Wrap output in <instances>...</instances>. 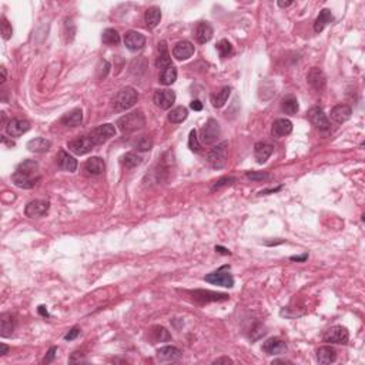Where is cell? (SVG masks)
<instances>
[{
    "label": "cell",
    "instance_id": "ee69618b",
    "mask_svg": "<svg viewBox=\"0 0 365 365\" xmlns=\"http://www.w3.org/2000/svg\"><path fill=\"white\" fill-rule=\"evenodd\" d=\"M189 147L191 151H196L199 153L201 150V144L199 141V137H197V132L196 130H191L189 135Z\"/></svg>",
    "mask_w": 365,
    "mask_h": 365
},
{
    "label": "cell",
    "instance_id": "6f0895ef",
    "mask_svg": "<svg viewBox=\"0 0 365 365\" xmlns=\"http://www.w3.org/2000/svg\"><path fill=\"white\" fill-rule=\"evenodd\" d=\"M291 4H293V1H278V6L280 7H288Z\"/></svg>",
    "mask_w": 365,
    "mask_h": 365
},
{
    "label": "cell",
    "instance_id": "f907efd6",
    "mask_svg": "<svg viewBox=\"0 0 365 365\" xmlns=\"http://www.w3.org/2000/svg\"><path fill=\"white\" fill-rule=\"evenodd\" d=\"M191 108L193 110H196V111H200V110H203V104H201V101L200 100H194V101H191Z\"/></svg>",
    "mask_w": 365,
    "mask_h": 365
},
{
    "label": "cell",
    "instance_id": "f35d334b",
    "mask_svg": "<svg viewBox=\"0 0 365 365\" xmlns=\"http://www.w3.org/2000/svg\"><path fill=\"white\" fill-rule=\"evenodd\" d=\"M140 163H141V157L137 156L135 153H127L122 157L123 167H126V168H134Z\"/></svg>",
    "mask_w": 365,
    "mask_h": 365
},
{
    "label": "cell",
    "instance_id": "603a6c76",
    "mask_svg": "<svg viewBox=\"0 0 365 365\" xmlns=\"http://www.w3.org/2000/svg\"><path fill=\"white\" fill-rule=\"evenodd\" d=\"M213 34H214V30H213V27L210 23H207V22H200L199 23V26L196 29V39L199 43H207V41L211 40V37H213Z\"/></svg>",
    "mask_w": 365,
    "mask_h": 365
},
{
    "label": "cell",
    "instance_id": "e0dca14e",
    "mask_svg": "<svg viewBox=\"0 0 365 365\" xmlns=\"http://www.w3.org/2000/svg\"><path fill=\"white\" fill-rule=\"evenodd\" d=\"M194 46L193 43L189 40H181L177 43L173 49V56L176 57L177 60H187L190 59L193 54H194Z\"/></svg>",
    "mask_w": 365,
    "mask_h": 365
},
{
    "label": "cell",
    "instance_id": "681fc988",
    "mask_svg": "<svg viewBox=\"0 0 365 365\" xmlns=\"http://www.w3.org/2000/svg\"><path fill=\"white\" fill-rule=\"evenodd\" d=\"M213 364H232V360H230L229 357H221V358H217Z\"/></svg>",
    "mask_w": 365,
    "mask_h": 365
},
{
    "label": "cell",
    "instance_id": "ba28073f",
    "mask_svg": "<svg viewBox=\"0 0 365 365\" xmlns=\"http://www.w3.org/2000/svg\"><path fill=\"white\" fill-rule=\"evenodd\" d=\"M308 119L312 123V126H315L318 130L321 132H327L331 129V123L328 120L327 114L324 113V110L320 107H312L308 111Z\"/></svg>",
    "mask_w": 365,
    "mask_h": 365
},
{
    "label": "cell",
    "instance_id": "4316f807",
    "mask_svg": "<svg viewBox=\"0 0 365 365\" xmlns=\"http://www.w3.org/2000/svg\"><path fill=\"white\" fill-rule=\"evenodd\" d=\"M81 122H83V111L80 108H74V110L68 111L67 114H65L60 119V123L67 126V127H77V126H80Z\"/></svg>",
    "mask_w": 365,
    "mask_h": 365
},
{
    "label": "cell",
    "instance_id": "836d02e7",
    "mask_svg": "<svg viewBox=\"0 0 365 365\" xmlns=\"http://www.w3.org/2000/svg\"><path fill=\"white\" fill-rule=\"evenodd\" d=\"M281 108H283V111H284L285 114H290V116L297 114L298 108H299L297 97H294L293 95L285 96L284 99L281 100Z\"/></svg>",
    "mask_w": 365,
    "mask_h": 365
},
{
    "label": "cell",
    "instance_id": "d6986e66",
    "mask_svg": "<svg viewBox=\"0 0 365 365\" xmlns=\"http://www.w3.org/2000/svg\"><path fill=\"white\" fill-rule=\"evenodd\" d=\"M263 351L267 352L268 355H281L287 352V344L280 338H270L264 342Z\"/></svg>",
    "mask_w": 365,
    "mask_h": 365
},
{
    "label": "cell",
    "instance_id": "7c38bea8",
    "mask_svg": "<svg viewBox=\"0 0 365 365\" xmlns=\"http://www.w3.org/2000/svg\"><path fill=\"white\" fill-rule=\"evenodd\" d=\"M307 81L310 83V86H311L312 89L317 90V92H323L325 89V86H327V77H325L324 71L318 67H312L308 71Z\"/></svg>",
    "mask_w": 365,
    "mask_h": 365
},
{
    "label": "cell",
    "instance_id": "484cf974",
    "mask_svg": "<svg viewBox=\"0 0 365 365\" xmlns=\"http://www.w3.org/2000/svg\"><path fill=\"white\" fill-rule=\"evenodd\" d=\"M272 151H274V147L268 143H257L254 146V156H256V160L260 164L267 162L270 159L271 154H272Z\"/></svg>",
    "mask_w": 365,
    "mask_h": 365
},
{
    "label": "cell",
    "instance_id": "c3c4849f",
    "mask_svg": "<svg viewBox=\"0 0 365 365\" xmlns=\"http://www.w3.org/2000/svg\"><path fill=\"white\" fill-rule=\"evenodd\" d=\"M56 351H57V348L56 347H52L49 352H47V355H46V358L43 360V363L44 364H49V363H52L54 360V357H56Z\"/></svg>",
    "mask_w": 365,
    "mask_h": 365
},
{
    "label": "cell",
    "instance_id": "11a10c76",
    "mask_svg": "<svg viewBox=\"0 0 365 365\" xmlns=\"http://www.w3.org/2000/svg\"><path fill=\"white\" fill-rule=\"evenodd\" d=\"M274 364H291V361H288V360H275V361H272V365Z\"/></svg>",
    "mask_w": 365,
    "mask_h": 365
},
{
    "label": "cell",
    "instance_id": "4dcf8cb0",
    "mask_svg": "<svg viewBox=\"0 0 365 365\" xmlns=\"http://www.w3.org/2000/svg\"><path fill=\"white\" fill-rule=\"evenodd\" d=\"M50 147H52V143L43 137H36L27 143V149L30 151H34V153H46L50 150Z\"/></svg>",
    "mask_w": 365,
    "mask_h": 365
},
{
    "label": "cell",
    "instance_id": "3957f363",
    "mask_svg": "<svg viewBox=\"0 0 365 365\" xmlns=\"http://www.w3.org/2000/svg\"><path fill=\"white\" fill-rule=\"evenodd\" d=\"M204 280L210 284L220 285V287H227V288L234 287V278L230 274V265H223L217 271L207 274Z\"/></svg>",
    "mask_w": 365,
    "mask_h": 365
},
{
    "label": "cell",
    "instance_id": "8992f818",
    "mask_svg": "<svg viewBox=\"0 0 365 365\" xmlns=\"http://www.w3.org/2000/svg\"><path fill=\"white\" fill-rule=\"evenodd\" d=\"M114 135H116V127L113 124H103V126L96 127L95 130H92V133L89 134V137L95 143V146H99V144L106 143L107 140H110Z\"/></svg>",
    "mask_w": 365,
    "mask_h": 365
},
{
    "label": "cell",
    "instance_id": "db71d44e",
    "mask_svg": "<svg viewBox=\"0 0 365 365\" xmlns=\"http://www.w3.org/2000/svg\"><path fill=\"white\" fill-rule=\"evenodd\" d=\"M216 251H220L221 254H226V256H230V254H231L229 250H226V248H223V247H220V245H218V247H216Z\"/></svg>",
    "mask_w": 365,
    "mask_h": 365
},
{
    "label": "cell",
    "instance_id": "83f0119b",
    "mask_svg": "<svg viewBox=\"0 0 365 365\" xmlns=\"http://www.w3.org/2000/svg\"><path fill=\"white\" fill-rule=\"evenodd\" d=\"M157 357L159 360L162 361H177L183 357V352L180 351L176 347H171V345H167V347H163L157 351Z\"/></svg>",
    "mask_w": 365,
    "mask_h": 365
},
{
    "label": "cell",
    "instance_id": "277c9868",
    "mask_svg": "<svg viewBox=\"0 0 365 365\" xmlns=\"http://www.w3.org/2000/svg\"><path fill=\"white\" fill-rule=\"evenodd\" d=\"M227 160V141H223L217 144L214 149H211L207 154V162L213 168H221L224 167Z\"/></svg>",
    "mask_w": 365,
    "mask_h": 365
},
{
    "label": "cell",
    "instance_id": "f6af8a7d",
    "mask_svg": "<svg viewBox=\"0 0 365 365\" xmlns=\"http://www.w3.org/2000/svg\"><path fill=\"white\" fill-rule=\"evenodd\" d=\"M247 178H250V180H265V178H268V174H265V173H257V171H248L247 174Z\"/></svg>",
    "mask_w": 365,
    "mask_h": 365
},
{
    "label": "cell",
    "instance_id": "680465c9",
    "mask_svg": "<svg viewBox=\"0 0 365 365\" xmlns=\"http://www.w3.org/2000/svg\"><path fill=\"white\" fill-rule=\"evenodd\" d=\"M307 257H308V256L304 254V256H301V257H291V260H293V261H304V260H307Z\"/></svg>",
    "mask_w": 365,
    "mask_h": 365
},
{
    "label": "cell",
    "instance_id": "f546056e",
    "mask_svg": "<svg viewBox=\"0 0 365 365\" xmlns=\"http://www.w3.org/2000/svg\"><path fill=\"white\" fill-rule=\"evenodd\" d=\"M144 20H146V26L149 27V29H156V27L159 26L160 20H162V10H160V7H156V6L149 7L146 10V14H144Z\"/></svg>",
    "mask_w": 365,
    "mask_h": 365
},
{
    "label": "cell",
    "instance_id": "9c48e42d",
    "mask_svg": "<svg viewBox=\"0 0 365 365\" xmlns=\"http://www.w3.org/2000/svg\"><path fill=\"white\" fill-rule=\"evenodd\" d=\"M220 124L217 123V120L214 119H208V122L205 123V126L201 130V140L205 144H214L218 137H220Z\"/></svg>",
    "mask_w": 365,
    "mask_h": 365
},
{
    "label": "cell",
    "instance_id": "1f68e13d",
    "mask_svg": "<svg viewBox=\"0 0 365 365\" xmlns=\"http://www.w3.org/2000/svg\"><path fill=\"white\" fill-rule=\"evenodd\" d=\"M331 22H332V13H331V10L323 9V10L320 12V14H318L315 23H314V32H315V33H321V32L325 29V26L330 25Z\"/></svg>",
    "mask_w": 365,
    "mask_h": 365
},
{
    "label": "cell",
    "instance_id": "9f6ffc18",
    "mask_svg": "<svg viewBox=\"0 0 365 365\" xmlns=\"http://www.w3.org/2000/svg\"><path fill=\"white\" fill-rule=\"evenodd\" d=\"M39 312H40L41 315H44V317H49V312H47V310H46V307H43V305L39 307Z\"/></svg>",
    "mask_w": 365,
    "mask_h": 365
},
{
    "label": "cell",
    "instance_id": "f1b7e54d",
    "mask_svg": "<svg viewBox=\"0 0 365 365\" xmlns=\"http://www.w3.org/2000/svg\"><path fill=\"white\" fill-rule=\"evenodd\" d=\"M317 360H318L320 364H331V363H334L337 360V351L330 345L321 347L317 351Z\"/></svg>",
    "mask_w": 365,
    "mask_h": 365
},
{
    "label": "cell",
    "instance_id": "ffe728a7",
    "mask_svg": "<svg viewBox=\"0 0 365 365\" xmlns=\"http://www.w3.org/2000/svg\"><path fill=\"white\" fill-rule=\"evenodd\" d=\"M352 108L348 104H337L331 110V119L335 123H345L351 119Z\"/></svg>",
    "mask_w": 365,
    "mask_h": 365
},
{
    "label": "cell",
    "instance_id": "7402d4cb",
    "mask_svg": "<svg viewBox=\"0 0 365 365\" xmlns=\"http://www.w3.org/2000/svg\"><path fill=\"white\" fill-rule=\"evenodd\" d=\"M16 171L22 173V174H26L29 177H33V178H40V173H39V164L34 162V160H25L22 162Z\"/></svg>",
    "mask_w": 365,
    "mask_h": 365
},
{
    "label": "cell",
    "instance_id": "816d5d0a",
    "mask_svg": "<svg viewBox=\"0 0 365 365\" xmlns=\"http://www.w3.org/2000/svg\"><path fill=\"white\" fill-rule=\"evenodd\" d=\"M77 361H83V355H81V352H74V354L70 357V363H77Z\"/></svg>",
    "mask_w": 365,
    "mask_h": 365
},
{
    "label": "cell",
    "instance_id": "9a60e30c",
    "mask_svg": "<svg viewBox=\"0 0 365 365\" xmlns=\"http://www.w3.org/2000/svg\"><path fill=\"white\" fill-rule=\"evenodd\" d=\"M56 162H57V166L65 171L73 173V171L77 170V160L73 156H70L67 151H65V150L59 151V154L56 157Z\"/></svg>",
    "mask_w": 365,
    "mask_h": 365
},
{
    "label": "cell",
    "instance_id": "8d00e7d4",
    "mask_svg": "<svg viewBox=\"0 0 365 365\" xmlns=\"http://www.w3.org/2000/svg\"><path fill=\"white\" fill-rule=\"evenodd\" d=\"M187 117H189V111H187V108L183 107V106H178V107L173 108L168 113V122L174 123V124L183 123Z\"/></svg>",
    "mask_w": 365,
    "mask_h": 365
},
{
    "label": "cell",
    "instance_id": "7a4b0ae2",
    "mask_svg": "<svg viewBox=\"0 0 365 365\" xmlns=\"http://www.w3.org/2000/svg\"><path fill=\"white\" fill-rule=\"evenodd\" d=\"M138 100V93L135 92V89L127 86L123 87L122 90L117 92V95L113 99V106L116 110H129L134 106Z\"/></svg>",
    "mask_w": 365,
    "mask_h": 365
},
{
    "label": "cell",
    "instance_id": "44dd1931",
    "mask_svg": "<svg viewBox=\"0 0 365 365\" xmlns=\"http://www.w3.org/2000/svg\"><path fill=\"white\" fill-rule=\"evenodd\" d=\"M39 180L40 178H33V177L26 176V174H22L19 171H14L12 174V183L16 187H20V189H33Z\"/></svg>",
    "mask_w": 365,
    "mask_h": 365
},
{
    "label": "cell",
    "instance_id": "6da1fadb",
    "mask_svg": "<svg viewBox=\"0 0 365 365\" xmlns=\"http://www.w3.org/2000/svg\"><path fill=\"white\" fill-rule=\"evenodd\" d=\"M116 124L123 133H133L137 130H141L146 126V117L140 110H137L133 113L124 114L123 117L117 120Z\"/></svg>",
    "mask_w": 365,
    "mask_h": 365
},
{
    "label": "cell",
    "instance_id": "cb8c5ba5",
    "mask_svg": "<svg viewBox=\"0 0 365 365\" xmlns=\"http://www.w3.org/2000/svg\"><path fill=\"white\" fill-rule=\"evenodd\" d=\"M14 327H16V320L12 314L6 312L1 314L0 317V331H1V337H10L13 334Z\"/></svg>",
    "mask_w": 365,
    "mask_h": 365
},
{
    "label": "cell",
    "instance_id": "ac0fdd59",
    "mask_svg": "<svg viewBox=\"0 0 365 365\" xmlns=\"http://www.w3.org/2000/svg\"><path fill=\"white\" fill-rule=\"evenodd\" d=\"M293 132V123L290 122L288 119H277L275 122L272 123V127H271V134L277 138H281L285 137Z\"/></svg>",
    "mask_w": 365,
    "mask_h": 365
},
{
    "label": "cell",
    "instance_id": "7bdbcfd3",
    "mask_svg": "<svg viewBox=\"0 0 365 365\" xmlns=\"http://www.w3.org/2000/svg\"><path fill=\"white\" fill-rule=\"evenodd\" d=\"M153 147V141L147 135H141L137 141H135V149L140 151H150Z\"/></svg>",
    "mask_w": 365,
    "mask_h": 365
},
{
    "label": "cell",
    "instance_id": "30bf717a",
    "mask_svg": "<svg viewBox=\"0 0 365 365\" xmlns=\"http://www.w3.org/2000/svg\"><path fill=\"white\" fill-rule=\"evenodd\" d=\"M153 101L157 107H160L162 110H167L170 108L174 101H176V93L173 90H168V89H162V90H157L154 96H153Z\"/></svg>",
    "mask_w": 365,
    "mask_h": 365
},
{
    "label": "cell",
    "instance_id": "91938a15",
    "mask_svg": "<svg viewBox=\"0 0 365 365\" xmlns=\"http://www.w3.org/2000/svg\"><path fill=\"white\" fill-rule=\"evenodd\" d=\"M1 81H6V67H1Z\"/></svg>",
    "mask_w": 365,
    "mask_h": 365
},
{
    "label": "cell",
    "instance_id": "2e32d148",
    "mask_svg": "<svg viewBox=\"0 0 365 365\" xmlns=\"http://www.w3.org/2000/svg\"><path fill=\"white\" fill-rule=\"evenodd\" d=\"M83 170L87 176H100L104 173L106 164L103 162V159H100V157H92L84 163Z\"/></svg>",
    "mask_w": 365,
    "mask_h": 365
},
{
    "label": "cell",
    "instance_id": "74e56055",
    "mask_svg": "<svg viewBox=\"0 0 365 365\" xmlns=\"http://www.w3.org/2000/svg\"><path fill=\"white\" fill-rule=\"evenodd\" d=\"M101 40L107 46H117L120 43V34L116 29H106L101 34Z\"/></svg>",
    "mask_w": 365,
    "mask_h": 365
},
{
    "label": "cell",
    "instance_id": "d590c367",
    "mask_svg": "<svg viewBox=\"0 0 365 365\" xmlns=\"http://www.w3.org/2000/svg\"><path fill=\"white\" fill-rule=\"evenodd\" d=\"M177 80V68L171 65L162 70L160 73V83L164 86H171Z\"/></svg>",
    "mask_w": 365,
    "mask_h": 365
},
{
    "label": "cell",
    "instance_id": "bcb514c9",
    "mask_svg": "<svg viewBox=\"0 0 365 365\" xmlns=\"http://www.w3.org/2000/svg\"><path fill=\"white\" fill-rule=\"evenodd\" d=\"M234 181H235V178H232V177H226V178H221V180L216 181V184L213 186V190L220 189V187H223V186H227V184H232Z\"/></svg>",
    "mask_w": 365,
    "mask_h": 365
},
{
    "label": "cell",
    "instance_id": "ab89813d",
    "mask_svg": "<svg viewBox=\"0 0 365 365\" xmlns=\"http://www.w3.org/2000/svg\"><path fill=\"white\" fill-rule=\"evenodd\" d=\"M151 332H153V338L156 339V341H159V342H164V341H170L171 339L170 332L164 327H160V325L153 327V331Z\"/></svg>",
    "mask_w": 365,
    "mask_h": 365
},
{
    "label": "cell",
    "instance_id": "4fadbf2b",
    "mask_svg": "<svg viewBox=\"0 0 365 365\" xmlns=\"http://www.w3.org/2000/svg\"><path fill=\"white\" fill-rule=\"evenodd\" d=\"M50 203L47 200H33L30 203H27L26 208H25V214L27 217H40L44 216L49 211Z\"/></svg>",
    "mask_w": 365,
    "mask_h": 365
},
{
    "label": "cell",
    "instance_id": "d4e9b609",
    "mask_svg": "<svg viewBox=\"0 0 365 365\" xmlns=\"http://www.w3.org/2000/svg\"><path fill=\"white\" fill-rule=\"evenodd\" d=\"M171 57L168 53V49H167V44L166 41H160L159 43V56H157V60H156V66L160 70H164L166 67L171 66Z\"/></svg>",
    "mask_w": 365,
    "mask_h": 365
},
{
    "label": "cell",
    "instance_id": "7dc6e473",
    "mask_svg": "<svg viewBox=\"0 0 365 365\" xmlns=\"http://www.w3.org/2000/svg\"><path fill=\"white\" fill-rule=\"evenodd\" d=\"M79 334H80V328H79V327H74V328H71V330L68 331V334L65 337V339H66V341H71V339L77 338Z\"/></svg>",
    "mask_w": 365,
    "mask_h": 365
},
{
    "label": "cell",
    "instance_id": "5b68a950",
    "mask_svg": "<svg viewBox=\"0 0 365 365\" xmlns=\"http://www.w3.org/2000/svg\"><path fill=\"white\" fill-rule=\"evenodd\" d=\"M350 339L348 330L342 325H334L328 328L324 334V341L328 344H347Z\"/></svg>",
    "mask_w": 365,
    "mask_h": 365
},
{
    "label": "cell",
    "instance_id": "8fae6325",
    "mask_svg": "<svg viewBox=\"0 0 365 365\" xmlns=\"http://www.w3.org/2000/svg\"><path fill=\"white\" fill-rule=\"evenodd\" d=\"M124 44L129 50L132 52H137V50H141L146 44V37L144 34L135 32V30H130L126 33L124 36Z\"/></svg>",
    "mask_w": 365,
    "mask_h": 365
},
{
    "label": "cell",
    "instance_id": "d6a6232c",
    "mask_svg": "<svg viewBox=\"0 0 365 365\" xmlns=\"http://www.w3.org/2000/svg\"><path fill=\"white\" fill-rule=\"evenodd\" d=\"M230 95H231L230 87H227V86H226V87H223V89H221V90H218L217 93L211 95V97H210L211 104H213L216 108L223 107V106L227 103V100H229Z\"/></svg>",
    "mask_w": 365,
    "mask_h": 365
},
{
    "label": "cell",
    "instance_id": "f5cc1de1",
    "mask_svg": "<svg viewBox=\"0 0 365 365\" xmlns=\"http://www.w3.org/2000/svg\"><path fill=\"white\" fill-rule=\"evenodd\" d=\"M0 348H1V351H0V355H1V357L6 355V354L9 352V347H7L6 344H0Z\"/></svg>",
    "mask_w": 365,
    "mask_h": 365
},
{
    "label": "cell",
    "instance_id": "60d3db41",
    "mask_svg": "<svg viewBox=\"0 0 365 365\" xmlns=\"http://www.w3.org/2000/svg\"><path fill=\"white\" fill-rule=\"evenodd\" d=\"M217 50H218L220 57L227 59V57H230L231 54H232V46H231L230 41L226 40V39H223V40L218 41V44H217Z\"/></svg>",
    "mask_w": 365,
    "mask_h": 365
},
{
    "label": "cell",
    "instance_id": "b9f144b4",
    "mask_svg": "<svg viewBox=\"0 0 365 365\" xmlns=\"http://www.w3.org/2000/svg\"><path fill=\"white\" fill-rule=\"evenodd\" d=\"M0 30H1V36H3L4 40H9L12 37V34H13L12 25L9 23V20L4 16H1V19H0Z\"/></svg>",
    "mask_w": 365,
    "mask_h": 365
},
{
    "label": "cell",
    "instance_id": "e575fe53",
    "mask_svg": "<svg viewBox=\"0 0 365 365\" xmlns=\"http://www.w3.org/2000/svg\"><path fill=\"white\" fill-rule=\"evenodd\" d=\"M193 296L196 299H201V301H220V299H227L229 296L226 294H217V293H211V291H203V290H199V291H194Z\"/></svg>",
    "mask_w": 365,
    "mask_h": 365
},
{
    "label": "cell",
    "instance_id": "52a82bcc",
    "mask_svg": "<svg viewBox=\"0 0 365 365\" xmlns=\"http://www.w3.org/2000/svg\"><path fill=\"white\" fill-rule=\"evenodd\" d=\"M95 147V143L90 140V137H79V138H74L71 141H68L67 149L68 151H71L73 154L76 156H83V154H87L90 153Z\"/></svg>",
    "mask_w": 365,
    "mask_h": 365
},
{
    "label": "cell",
    "instance_id": "5bb4252c",
    "mask_svg": "<svg viewBox=\"0 0 365 365\" xmlns=\"http://www.w3.org/2000/svg\"><path fill=\"white\" fill-rule=\"evenodd\" d=\"M30 130V123L22 119H12L6 126V133L12 137H20Z\"/></svg>",
    "mask_w": 365,
    "mask_h": 365
}]
</instances>
